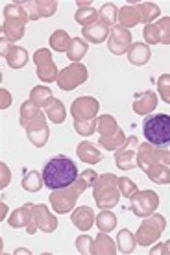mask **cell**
Instances as JSON below:
<instances>
[{
    "label": "cell",
    "mask_w": 170,
    "mask_h": 255,
    "mask_svg": "<svg viewBox=\"0 0 170 255\" xmlns=\"http://www.w3.org/2000/svg\"><path fill=\"white\" fill-rule=\"evenodd\" d=\"M78 174L80 172L74 161L65 155H56L50 161H46L41 178H43L44 187H48L50 191H59V189L74 185L78 181Z\"/></svg>",
    "instance_id": "obj_1"
},
{
    "label": "cell",
    "mask_w": 170,
    "mask_h": 255,
    "mask_svg": "<svg viewBox=\"0 0 170 255\" xmlns=\"http://www.w3.org/2000/svg\"><path fill=\"white\" fill-rule=\"evenodd\" d=\"M143 133L148 144L154 148H165L170 146V115L167 113H156L148 115L143 122Z\"/></svg>",
    "instance_id": "obj_2"
},
{
    "label": "cell",
    "mask_w": 170,
    "mask_h": 255,
    "mask_svg": "<svg viewBox=\"0 0 170 255\" xmlns=\"http://www.w3.org/2000/svg\"><path fill=\"white\" fill-rule=\"evenodd\" d=\"M119 179L111 176V174H106L102 176L95 185V200L98 207L102 209H107V207H115L119 204V191L115 189V183Z\"/></svg>",
    "instance_id": "obj_3"
},
{
    "label": "cell",
    "mask_w": 170,
    "mask_h": 255,
    "mask_svg": "<svg viewBox=\"0 0 170 255\" xmlns=\"http://www.w3.org/2000/svg\"><path fill=\"white\" fill-rule=\"evenodd\" d=\"M87 187H89V183L82 176V178L78 179V183L74 185V189L67 187V189H59V191H56L54 194H50V202H52V205H54V209H56L57 213H67V211H70L74 207L78 194L85 191Z\"/></svg>",
    "instance_id": "obj_4"
},
{
    "label": "cell",
    "mask_w": 170,
    "mask_h": 255,
    "mask_svg": "<svg viewBox=\"0 0 170 255\" xmlns=\"http://www.w3.org/2000/svg\"><path fill=\"white\" fill-rule=\"evenodd\" d=\"M4 15H6L4 33L9 37V41H17L24 33V9H17L15 6H7L4 9Z\"/></svg>",
    "instance_id": "obj_5"
},
{
    "label": "cell",
    "mask_w": 170,
    "mask_h": 255,
    "mask_svg": "<svg viewBox=\"0 0 170 255\" xmlns=\"http://www.w3.org/2000/svg\"><path fill=\"white\" fill-rule=\"evenodd\" d=\"M87 80V69L82 63H72L70 67L57 76V83L63 91H72L76 89L80 83H83Z\"/></svg>",
    "instance_id": "obj_6"
},
{
    "label": "cell",
    "mask_w": 170,
    "mask_h": 255,
    "mask_svg": "<svg viewBox=\"0 0 170 255\" xmlns=\"http://www.w3.org/2000/svg\"><path fill=\"white\" fill-rule=\"evenodd\" d=\"M163 228H165V220L159 217V215H156V217L148 218V220L141 226V230L137 231L135 241L141 243L143 246H148V244H152L154 241H158L159 235L163 233Z\"/></svg>",
    "instance_id": "obj_7"
},
{
    "label": "cell",
    "mask_w": 170,
    "mask_h": 255,
    "mask_svg": "<svg viewBox=\"0 0 170 255\" xmlns=\"http://www.w3.org/2000/svg\"><path fill=\"white\" fill-rule=\"evenodd\" d=\"M158 205H159L158 194L146 191V192H137V194L133 196L132 209L137 217H148V215H152V211L156 209Z\"/></svg>",
    "instance_id": "obj_8"
},
{
    "label": "cell",
    "mask_w": 170,
    "mask_h": 255,
    "mask_svg": "<svg viewBox=\"0 0 170 255\" xmlns=\"http://www.w3.org/2000/svg\"><path fill=\"white\" fill-rule=\"evenodd\" d=\"M35 65H37V74L43 82H52V80H57V72H56V65L50 58V52L48 50H37L35 52Z\"/></svg>",
    "instance_id": "obj_9"
},
{
    "label": "cell",
    "mask_w": 170,
    "mask_h": 255,
    "mask_svg": "<svg viewBox=\"0 0 170 255\" xmlns=\"http://www.w3.org/2000/svg\"><path fill=\"white\" fill-rule=\"evenodd\" d=\"M20 124H22L28 131H33V129L37 128V124L39 126H44L43 115L39 113V109L35 108V104H33L32 100L20 106ZM37 129H41V128H37Z\"/></svg>",
    "instance_id": "obj_10"
},
{
    "label": "cell",
    "mask_w": 170,
    "mask_h": 255,
    "mask_svg": "<svg viewBox=\"0 0 170 255\" xmlns=\"http://www.w3.org/2000/svg\"><path fill=\"white\" fill-rule=\"evenodd\" d=\"M132 43V35L128 32L126 28H122V26H115L113 30H111V37H109V50L120 56V54H124L126 48L130 46Z\"/></svg>",
    "instance_id": "obj_11"
},
{
    "label": "cell",
    "mask_w": 170,
    "mask_h": 255,
    "mask_svg": "<svg viewBox=\"0 0 170 255\" xmlns=\"http://www.w3.org/2000/svg\"><path fill=\"white\" fill-rule=\"evenodd\" d=\"M82 113V122H85L87 119L95 121L93 117L98 113V102L93 100L91 96H83V98H78L74 104H72V115L74 119Z\"/></svg>",
    "instance_id": "obj_12"
},
{
    "label": "cell",
    "mask_w": 170,
    "mask_h": 255,
    "mask_svg": "<svg viewBox=\"0 0 170 255\" xmlns=\"http://www.w3.org/2000/svg\"><path fill=\"white\" fill-rule=\"evenodd\" d=\"M158 152H152V144H143L139 148V159L137 163L143 168H148V163H154V161H165V163H170V152H163L161 148H156Z\"/></svg>",
    "instance_id": "obj_13"
},
{
    "label": "cell",
    "mask_w": 170,
    "mask_h": 255,
    "mask_svg": "<svg viewBox=\"0 0 170 255\" xmlns=\"http://www.w3.org/2000/svg\"><path fill=\"white\" fill-rule=\"evenodd\" d=\"M70 218H72V224H74L76 228L82 231H87L93 226V222H95V215H93L91 207H78Z\"/></svg>",
    "instance_id": "obj_14"
},
{
    "label": "cell",
    "mask_w": 170,
    "mask_h": 255,
    "mask_svg": "<svg viewBox=\"0 0 170 255\" xmlns=\"http://www.w3.org/2000/svg\"><path fill=\"white\" fill-rule=\"evenodd\" d=\"M107 33H109V28L106 24H98V22L83 28V37L89 39L91 43H102L104 39H107Z\"/></svg>",
    "instance_id": "obj_15"
},
{
    "label": "cell",
    "mask_w": 170,
    "mask_h": 255,
    "mask_svg": "<svg viewBox=\"0 0 170 255\" xmlns=\"http://www.w3.org/2000/svg\"><path fill=\"white\" fill-rule=\"evenodd\" d=\"M37 209L41 211V218H39V220H37V218H33V222H35V226H33V233H35V228L46 231V233H50V231L56 230L57 220L54 217H50V215H48L46 207H44V205H37Z\"/></svg>",
    "instance_id": "obj_16"
},
{
    "label": "cell",
    "mask_w": 170,
    "mask_h": 255,
    "mask_svg": "<svg viewBox=\"0 0 170 255\" xmlns=\"http://www.w3.org/2000/svg\"><path fill=\"white\" fill-rule=\"evenodd\" d=\"M156 104H158V96H156V93L146 91V93H143V96H139L137 102L133 104V109L137 111L139 115H141V113H150L152 109L156 108Z\"/></svg>",
    "instance_id": "obj_17"
},
{
    "label": "cell",
    "mask_w": 170,
    "mask_h": 255,
    "mask_svg": "<svg viewBox=\"0 0 170 255\" xmlns=\"http://www.w3.org/2000/svg\"><path fill=\"white\" fill-rule=\"evenodd\" d=\"M76 152H78V157H80L82 161H85V163H89V165L98 163V161L102 159V153L98 152L93 144H89V142H82Z\"/></svg>",
    "instance_id": "obj_18"
},
{
    "label": "cell",
    "mask_w": 170,
    "mask_h": 255,
    "mask_svg": "<svg viewBox=\"0 0 170 255\" xmlns=\"http://www.w3.org/2000/svg\"><path fill=\"white\" fill-rule=\"evenodd\" d=\"M4 58L7 59V63L11 65L13 69H20V67H24L26 61H28L26 50L24 48H17V46H13V48H9L7 52H4Z\"/></svg>",
    "instance_id": "obj_19"
},
{
    "label": "cell",
    "mask_w": 170,
    "mask_h": 255,
    "mask_svg": "<svg viewBox=\"0 0 170 255\" xmlns=\"http://www.w3.org/2000/svg\"><path fill=\"white\" fill-rule=\"evenodd\" d=\"M128 58H130V61H132L133 65H145L146 61L150 59V50H148V46L146 45L137 43V45L132 46V50H130V54H128Z\"/></svg>",
    "instance_id": "obj_20"
},
{
    "label": "cell",
    "mask_w": 170,
    "mask_h": 255,
    "mask_svg": "<svg viewBox=\"0 0 170 255\" xmlns=\"http://www.w3.org/2000/svg\"><path fill=\"white\" fill-rule=\"evenodd\" d=\"M119 20H120V24H122V28H132V26H135L139 20H141L139 7H132V6L124 7V9L119 13Z\"/></svg>",
    "instance_id": "obj_21"
},
{
    "label": "cell",
    "mask_w": 170,
    "mask_h": 255,
    "mask_svg": "<svg viewBox=\"0 0 170 255\" xmlns=\"http://www.w3.org/2000/svg\"><path fill=\"white\" fill-rule=\"evenodd\" d=\"M146 174H148V178H150L152 181H156V183H170V172L165 166L150 165L146 168Z\"/></svg>",
    "instance_id": "obj_22"
},
{
    "label": "cell",
    "mask_w": 170,
    "mask_h": 255,
    "mask_svg": "<svg viewBox=\"0 0 170 255\" xmlns=\"http://www.w3.org/2000/svg\"><path fill=\"white\" fill-rule=\"evenodd\" d=\"M70 41H72V39H70L63 30H57L50 37V45H52V48L57 52H67L70 46Z\"/></svg>",
    "instance_id": "obj_23"
},
{
    "label": "cell",
    "mask_w": 170,
    "mask_h": 255,
    "mask_svg": "<svg viewBox=\"0 0 170 255\" xmlns=\"http://www.w3.org/2000/svg\"><path fill=\"white\" fill-rule=\"evenodd\" d=\"M85 52H87V45L83 43L82 39H72L70 41V46L69 50H67V56H69L72 61H78V59H82L85 56Z\"/></svg>",
    "instance_id": "obj_24"
},
{
    "label": "cell",
    "mask_w": 170,
    "mask_h": 255,
    "mask_svg": "<svg viewBox=\"0 0 170 255\" xmlns=\"http://www.w3.org/2000/svg\"><path fill=\"white\" fill-rule=\"evenodd\" d=\"M96 226L100 228V231L107 233V231H111L117 226V217H115L113 213H109V211H104V213H100L96 217Z\"/></svg>",
    "instance_id": "obj_25"
},
{
    "label": "cell",
    "mask_w": 170,
    "mask_h": 255,
    "mask_svg": "<svg viewBox=\"0 0 170 255\" xmlns=\"http://www.w3.org/2000/svg\"><path fill=\"white\" fill-rule=\"evenodd\" d=\"M117 241H119V246H120L119 250L122 252V254H132L133 248H135V239H133V235L128 230L120 231Z\"/></svg>",
    "instance_id": "obj_26"
},
{
    "label": "cell",
    "mask_w": 170,
    "mask_h": 255,
    "mask_svg": "<svg viewBox=\"0 0 170 255\" xmlns=\"http://www.w3.org/2000/svg\"><path fill=\"white\" fill-rule=\"evenodd\" d=\"M32 102L35 104V106H44V104H50L52 100H54V96H52V93L48 89H44V87H35V89L32 91Z\"/></svg>",
    "instance_id": "obj_27"
},
{
    "label": "cell",
    "mask_w": 170,
    "mask_h": 255,
    "mask_svg": "<svg viewBox=\"0 0 170 255\" xmlns=\"http://www.w3.org/2000/svg\"><path fill=\"white\" fill-rule=\"evenodd\" d=\"M74 19L78 24H83V28H85V26H91L96 22V11L91 9V7H87V9H78Z\"/></svg>",
    "instance_id": "obj_28"
},
{
    "label": "cell",
    "mask_w": 170,
    "mask_h": 255,
    "mask_svg": "<svg viewBox=\"0 0 170 255\" xmlns=\"http://www.w3.org/2000/svg\"><path fill=\"white\" fill-rule=\"evenodd\" d=\"M22 187H24L28 192H37L41 189V178L35 170H30L26 178H22Z\"/></svg>",
    "instance_id": "obj_29"
},
{
    "label": "cell",
    "mask_w": 170,
    "mask_h": 255,
    "mask_svg": "<svg viewBox=\"0 0 170 255\" xmlns=\"http://www.w3.org/2000/svg\"><path fill=\"white\" fill-rule=\"evenodd\" d=\"M159 11H161V9H159L156 4H148V2H146V4H141V6H139V15H141V20H143V22H150L154 17H158Z\"/></svg>",
    "instance_id": "obj_30"
},
{
    "label": "cell",
    "mask_w": 170,
    "mask_h": 255,
    "mask_svg": "<svg viewBox=\"0 0 170 255\" xmlns=\"http://www.w3.org/2000/svg\"><path fill=\"white\" fill-rule=\"evenodd\" d=\"M100 19L104 24H115V20L119 19V15H117V7L115 4H104L100 9Z\"/></svg>",
    "instance_id": "obj_31"
},
{
    "label": "cell",
    "mask_w": 170,
    "mask_h": 255,
    "mask_svg": "<svg viewBox=\"0 0 170 255\" xmlns=\"http://www.w3.org/2000/svg\"><path fill=\"white\" fill-rule=\"evenodd\" d=\"M46 113H48V119H50L52 122H63V119H65V109L57 100H52V104H48Z\"/></svg>",
    "instance_id": "obj_32"
},
{
    "label": "cell",
    "mask_w": 170,
    "mask_h": 255,
    "mask_svg": "<svg viewBox=\"0 0 170 255\" xmlns=\"http://www.w3.org/2000/svg\"><path fill=\"white\" fill-rule=\"evenodd\" d=\"M133 152L132 150H122V152H119V155H117V165H119V168H132V166L137 165V161H133Z\"/></svg>",
    "instance_id": "obj_33"
},
{
    "label": "cell",
    "mask_w": 170,
    "mask_h": 255,
    "mask_svg": "<svg viewBox=\"0 0 170 255\" xmlns=\"http://www.w3.org/2000/svg\"><path fill=\"white\" fill-rule=\"evenodd\" d=\"M117 183H119V187H120V192H122L126 198H133L135 194H137V187H135V183H133L132 179L120 178Z\"/></svg>",
    "instance_id": "obj_34"
},
{
    "label": "cell",
    "mask_w": 170,
    "mask_h": 255,
    "mask_svg": "<svg viewBox=\"0 0 170 255\" xmlns=\"http://www.w3.org/2000/svg\"><path fill=\"white\" fill-rule=\"evenodd\" d=\"M158 89H159V95H161V98H163L167 104H170V76H169V74H165V76L159 78Z\"/></svg>",
    "instance_id": "obj_35"
},
{
    "label": "cell",
    "mask_w": 170,
    "mask_h": 255,
    "mask_svg": "<svg viewBox=\"0 0 170 255\" xmlns=\"http://www.w3.org/2000/svg\"><path fill=\"white\" fill-rule=\"evenodd\" d=\"M145 39L148 43H161V32L158 24H148L145 30Z\"/></svg>",
    "instance_id": "obj_36"
},
{
    "label": "cell",
    "mask_w": 170,
    "mask_h": 255,
    "mask_svg": "<svg viewBox=\"0 0 170 255\" xmlns=\"http://www.w3.org/2000/svg\"><path fill=\"white\" fill-rule=\"evenodd\" d=\"M158 26H159V32H161V43L170 45V17L161 19L158 22Z\"/></svg>",
    "instance_id": "obj_37"
},
{
    "label": "cell",
    "mask_w": 170,
    "mask_h": 255,
    "mask_svg": "<svg viewBox=\"0 0 170 255\" xmlns=\"http://www.w3.org/2000/svg\"><path fill=\"white\" fill-rule=\"evenodd\" d=\"M74 126H76V131L78 133H82V135H91L93 131H95V128H96V121H91V122H74Z\"/></svg>",
    "instance_id": "obj_38"
},
{
    "label": "cell",
    "mask_w": 170,
    "mask_h": 255,
    "mask_svg": "<svg viewBox=\"0 0 170 255\" xmlns=\"http://www.w3.org/2000/svg\"><path fill=\"white\" fill-rule=\"evenodd\" d=\"M89 243H93V239H89L87 235L80 237V239L76 241V246H78V252H80V254H89L87 246H85V244H89Z\"/></svg>",
    "instance_id": "obj_39"
}]
</instances>
